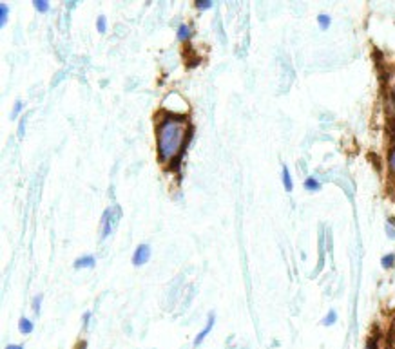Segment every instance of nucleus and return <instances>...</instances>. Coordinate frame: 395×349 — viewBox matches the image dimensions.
I'll use <instances>...</instances> for the list:
<instances>
[{
    "instance_id": "f257e3e1",
    "label": "nucleus",
    "mask_w": 395,
    "mask_h": 349,
    "mask_svg": "<svg viewBox=\"0 0 395 349\" xmlns=\"http://www.w3.org/2000/svg\"><path fill=\"white\" fill-rule=\"evenodd\" d=\"M191 138V125L183 116L167 114L156 128V143L160 161L165 165L176 163L181 150Z\"/></svg>"
},
{
    "instance_id": "f03ea898",
    "label": "nucleus",
    "mask_w": 395,
    "mask_h": 349,
    "mask_svg": "<svg viewBox=\"0 0 395 349\" xmlns=\"http://www.w3.org/2000/svg\"><path fill=\"white\" fill-rule=\"evenodd\" d=\"M120 217H122L120 206H113L105 210L104 219H102V239H107L111 236V232L116 226V221H118Z\"/></svg>"
},
{
    "instance_id": "7ed1b4c3",
    "label": "nucleus",
    "mask_w": 395,
    "mask_h": 349,
    "mask_svg": "<svg viewBox=\"0 0 395 349\" xmlns=\"http://www.w3.org/2000/svg\"><path fill=\"white\" fill-rule=\"evenodd\" d=\"M149 259H151V248H149L147 244H140L133 255V264L134 266H143Z\"/></svg>"
},
{
    "instance_id": "20e7f679",
    "label": "nucleus",
    "mask_w": 395,
    "mask_h": 349,
    "mask_svg": "<svg viewBox=\"0 0 395 349\" xmlns=\"http://www.w3.org/2000/svg\"><path fill=\"white\" fill-rule=\"evenodd\" d=\"M214 322H216L214 313H210V315H209V320H207L205 328L200 331V333H198V335H196V338H194V346H200L201 342H203V340L207 338V335H209L210 331H212V328H214Z\"/></svg>"
},
{
    "instance_id": "39448f33",
    "label": "nucleus",
    "mask_w": 395,
    "mask_h": 349,
    "mask_svg": "<svg viewBox=\"0 0 395 349\" xmlns=\"http://www.w3.org/2000/svg\"><path fill=\"white\" fill-rule=\"evenodd\" d=\"M95 257L93 255H84L80 259L75 260V268H93L95 266Z\"/></svg>"
},
{
    "instance_id": "423d86ee",
    "label": "nucleus",
    "mask_w": 395,
    "mask_h": 349,
    "mask_svg": "<svg viewBox=\"0 0 395 349\" xmlns=\"http://www.w3.org/2000/svg\"><path fill=\"white\" fill-rule=\"evenodd\" d=\"M19 330H20V333H22V335H29V333H33L35 324L29 320L28 316H22V318H20V322H19Z\"/></svg>"
},
{
    "instance_id": "0eeeda50",
    "label": "nucleus",
    "mask_w": 395,
    "mask_h": 349,
    "mask_svg": "<svg viewBox=\"0 0 395 349\" xmlns=\"http://www.w3.org/2000/svg\"><path fill=\"white\" fill-rule=\"evenodd\" d=\"M283 184H285V190L286 192H292V188H294V183H292V176H290V170H288V166L283 165Z\"/></svg>"
},
{
    "instance_id": "6e6552de",
    "label": "nucleus",
    "mask_w": 395,
    "mask_h": 349,
    "mask_svg": "<svg viewBox=\"0 0 395 349\" xmlns=\"http://www.w3.org/2000/svg\"><path fill=\"white\" fill-rule=\"evenodd\" d=\"M189 38H191V28L187 24H180V28H178V40H180V42H185Z\"/></svg>"
},
{
    "instance_id": "1a4fd4ad",
    "label": "nucleus",
    "mask_w": 395,
    "mask_h": 349,
    "mask_svg": "<svg viewBox=\"0 0 395 349\" xmlns=\"http://www.w3.org/2000/svg\"><path fill=\"white\" fill-rule=\"evenodd\" d=\"M305 188L310 190V192H317L321 188V184L315 181V178H308V180H305Z\"/></svg>"
},
{
    "instance_id": "9d476101",
    "label": "nucleus",
    "mask_w": 395,
    "mask_h": 349,
    "mask_svg": "<svg viewBox=\"0 0 395 349\" xmlns=\"http://www.w3.org/2000/svg\"><path fill=\"white\" fill-rule=\"evenodd\" d=\"M8 14H10V8L6 4H0V26L4 28L6 22H8Z\"/></svg>"
},
{
    "instance_id": "9b49d317",
    "label": "nucleus",
    "mask_w": 395,
    "mask_h": 349,
    "mask_svg": "<svg viewBox=\"0 0 395 349\" xmlns=\"http://www.w3.org/2000/svg\"><path fill=\"white\" fill-rule=\"evenodd\" d=\"M33 6H35V10L40 11V13L49 11V2H46V0H33Z\"/></svg>"
},
{
    "instance_id": "f8f14e48",
    "label": "nucleus",
    "mask_w": 395,
    "mask_h": 349,
    "mask_svg": "<svg viewBox=\"0 0 395 349\" xmlns=\"http://www.w3.org/2000/svg\"><path fill=\"white\" fill-rule=\"evenodd\" d=\"M335 320H337V313L333 312V310H330L328 315L323 318V324L324 326H332V324H335Z\"/></svg>"
},
{
    "instance_id": "ddd939ff",
    "label": "nucleus",
    "mask_w": 395,
    "mask_h": 349,
    "mask_svg": "<svg viewBox=\"0 0 395 349\" xmlns=\"http://www.w3.org/2000/svg\"><path fill=\"white\" fill-rule=\"evenodd\" d=\"M317 22H319V28H321V29H328L330 28V16H328V14H319Z\"/></svg>"
},
{
    "instance_id": "4468645a",
    "label": "nucleus",
    "mask_w": 395,
    "mask_h": 349,
    "mask_svg": "<svg viewBox=\"0 0 395 349\" xmlns=\"http://www.w3.org/2000/svg\"><path fill=\"white\" fill-rule=\"evenodd\" d=\"M194 4H196V8H198V10H201V11L210 10V8H212V2H210V0H196Z\"/></svg>"
},
{
    "instance_id": "2eb2a0df",
    "label": "nucleus",
    "mask_w": 395,
    "mask_h": 349,
    "mask_svg": "<svg viewBox=\"0 0 395 349\" xmlns=\"http://www.w3.org/2000/svg\"><path fill=\"white\" fill-rule=\"evenodd\" d=\"M393 260H395V255L388 254V255H384V257H382L381 262H382V266H384V268H391V266H393Z\"/></svg>"
},
{
    "instance_id": "dca6fc26",
    "label": "nucleus",
    "mask_w": 395,
    "mask_h": 349,
    "mask_svg": "<svg viewBox=\"0 0 395 349\" xmlns=\"http://www.w3.org/2000/svg\"><path fill=\"white\" fill-rule=\"evenodd\" d=\"M96 29H98V33L104 34L105 31H107V24H105V16H98V20H96Z\"/></svg>"
},
{
    "instance_id": "f3484780",
    "label": "nucleus",
    "mask_w": 395,
    "mask_h": 349,
    "mask_svg": "<svg viewBox=\"0 0 395 349\" xmlns=\"http://www.w3.org/2000/svg\"><path fill=\"white\" fill-rule=\"evenodd\" d=\"M22 107H24V104L20 102V100H17L15 102V108L13 112H11V120H17V116H19V112H22Z\"/></svg>"
},
{
    "instance_id": "a211bd4d",
    "label": "nucleus",
    "mask_w": 395,
    "mask_h": 349,
    "mask_svg": "<svg viewBox=\"0 0 395 349\" xmlns=\"http://www.w3.org/2000/svg\"><path fill=\"white\" fill-rule=\"evenodd\" d=\"M40 302H42V295H37V297L33 298V310L37 315L40 313Z\"/></svg>"
},
{
    "instance_id": "6ab92c4d",
    "label": "nucleus",
    "mask_w": 395,
    "mask_h": 349,
    "mask_svg": "<svg viewBox=\"0 0 395 349\" xmlns=\"http://www.w3.org/2000/svg\"><path fill=\"white\" fill-rule=\"evenodd\" d=\"M4 349H24V346L22 344H10V346H6Z\"/></svg>"
},
{
    "instance_id": "aec40b11",
    "label": "nucleus",
    "mask_w": 395,
    "mask_h": 349,
    "mask_svg": "<svg viewBox=\"0 0 395 349\" xmlns=\"http://www.w3.org/2000/svg\"><path fill=\"white\" fill-rule=\"evenodd\" d=\"M89 318H91V312H87L86 315H84V326L87 328V324H89Z\"/></svg>"
},
{
    "instance_id": "412c9836",
    "label": "nucleus",
    "mask_w": 395,
    "mask_h": 349,
    "mask_svg": "<svg viewBox=\"0 0 395 349\" xmlns=\"http://www.w3.org/2000/svg\"><path fill=\"white\" fill-rule=\"evenodd\" d=\"M390 163H391V168L395 170V152L391 154V160H390Z\"/></svg>"
}]
</instances>
